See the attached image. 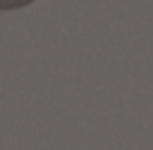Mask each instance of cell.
Instances as JSON below:
<instances>
[{"instance_id":"6da1fadb","label":"cell","mask_w":153,"mask_h":150,"mask_svg":"<svg viewBox=\"0 0 153 150\" xmlns=\"http://www.w3.org/2000/svg\"><path fill=\"white\" fill-rule=\"evenodd\" d=\"M33 0H0V12H7V10H19V7H26L31 5Z\"/></svg>"}]
</instances>
